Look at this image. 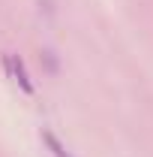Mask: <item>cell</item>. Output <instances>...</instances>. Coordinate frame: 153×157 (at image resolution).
Instances as JSON below:
<instances>
[{
	"label": "cell",
	"instance_id": "6da1fadb",
	"mask_svg": "<svg viewBox=\"0 0 153 157\" xmlns=\"http://www.w3.org/2000/svg\"><path fill=\"white\" fill-rule=\"evenodd\" d=\"M9 78H15V82H18V88L27 94V97H33V94H36V85H33L30 73H27V63H24L21 55H9Z\"/></svg>",
	"mask_w": 153,
	"mask_h": 157
},
{
	"label": "cell",
	"instance_id": "7a4b0ae2",
	"mask_svg": "<svg viewBox=\"0 0 153 157\" xmlns=\"http://www.w3.org/2000/svg\"><path fill=\"white\" fill-rule=\"evenodd\" d=\"M42 142L48 145V151H51L54 157H72L69 151H66V145H63V142H60V139L54 136L51 130H42Z\"/></svg>",
	"mask_w": 153,
	"mask_h": 157
},
{
	"label": "cell",
	"instance_id": "3957f363",
	"mask_svg": "<svg viewBox=\"0 0 153 157\" xmlns=\"http://www.w3.org/2000/svg\"><path fill=\"white\" fill-rule=\"evenodd\" d=\"M39 58H42V63H45V70H48V76H57L60 63H57V55H54V52H42Z\"/></svg>",
	"mask_w": 153,
	"mask_h": 157
}]
</instances>
